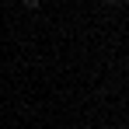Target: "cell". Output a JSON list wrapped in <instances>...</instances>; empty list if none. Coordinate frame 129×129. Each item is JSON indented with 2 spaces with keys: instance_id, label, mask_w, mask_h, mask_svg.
Listing matches in <instances>:
<instances>
[{
  "instance_id": "3",
  "label": "cell",
  "mask_w": 129,
  "mask_h": 129,
  "mask_svg": "<svg viewBox=\"0 0 129 129\" xmlns=\"http://www.w3.org/2000/svg\"><path fill=\"white\" fill-rule=\"evenodd\" d=\"M126 7H129V0H126Z\"/></svg>"
},
{
  "instance_id": "1",
  "label": "cell",
  "mask_w": 129,
  "mask_h": 129,
  "mask_svg": "<svg viewBox=\"0 0 129 129\" xmlns=\"http://www.w3.org/2000/svg\"><path fill=\"white\" fill-rule=\"evenodd\" d=\"M24 7H28V11H39V7H42V0H21Z\"/></svg>"
},
{
  "instance_id": "2",
  "label": "cell",
  "mask_w": 129,
  "mask_h": 129,
  "mask_svg": "<svg viewBox=\"0 0 129 129\" xmlns=\"http://www.w3.org/2000/svg\"><path fill=\"white\" fill-rule=\"evenodd\" d=\"M101 4H105V7H115V4H119V0H101Z\"/></svg>"
}]
</instances>
